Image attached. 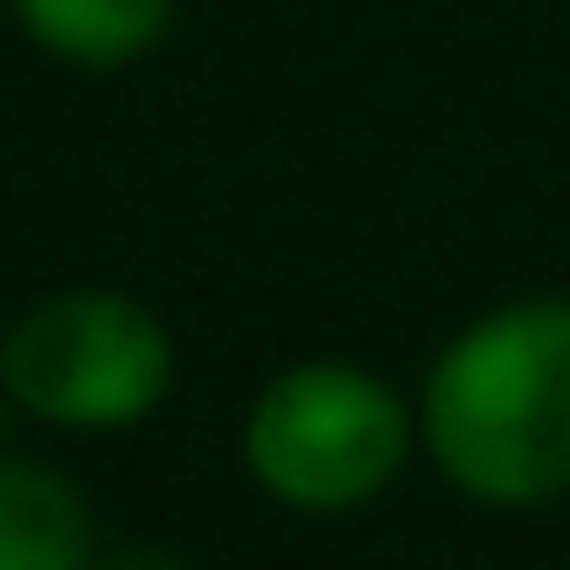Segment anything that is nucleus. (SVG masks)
<instances>
[{
  "label": "nucleus",
  "mask_w": 570,
  "mask_h": 570,
  "mask_svg": "<svg viewBox=\"0 0 570 570\" xmlns=\"http://www.w3.org/2000/svg\"><path fill=\"white\" fill-rule=\"evenodd\" d=\"M17 24L32 48H48L56 63L71 71H126L141 63L173 17H180V0H9Z\"/></svg>",
  "instance_id": "5"
},
{
  "label": "nucleus",
  "mask_w": 570,
  "mask_h": 570,
  "mask_svg": "<svg viewBox=\"0 0 570 570\" xmlns=\"http://www.w3.org/2000/svg\"><path fill=\"white\" fill-rule=\"evenodd\" d=\"M180 375L173 328L126 289H56L0 336V399L56 430H134Z\"/></svg>",
  "instance_id": "3"
},
{
  "label": "nucleus",
  "mask_w": 570,
  "mask_h": 570,
  "mask_svg": "<svg viewBox=\"0 0 570 570\" xmlns=\"http://www.w3.org/2000/svg\"><path fill=\"white\" fill-rule=\"evenodd\" d=\"M422 414L360 360H297L266 375L243 414V469L266 500L297 515H352L391 492Z\"/></svg>",
  "instance_id": "2"
},
{
  "label": "nucleus",
  "mask_w": 570,
  "mask_h": 570,
  "mask_svg": "<svg viewBox=\"0 0 570 570\" xmlns=\"http://www.w3.org/2000/svg\"><path fill=\"white\" fill-rule=\"evenodd\" d=\"M422 453L476 508L570 492V297L476 313L422 375Z\"/></svg>",
  "instance_id": "1"
},
{
  "label": "nucleus",
  "mask_w": 570,
  "mask_h": 570,
  "mask_svg": "<svg viewBox=\"0 0 570 570\" xmlns=\"http://www.w3.org/2000/svg\"><path fill=\"white\" fill-rule=\"evenodd\" d=\"M95 508L87 492L24 453H0V570H95Z\"/></svg>",
  "instance_id": "4"
},
{
  "label": "nucleus",
  "mask_w": 570,
  "mask_h": 570,
  "mask_svg": "<svg viewBox=\"0 0 570 570\" xmlns=\"http://www.w3.org/2000/svg\"><path fill=\"white\" fill-rule=\"evenodd\" d=\"M95 570H196L188 554H173V547H110Z\"/></svg>",
  "instance_id": "6"
}]
</instances>
